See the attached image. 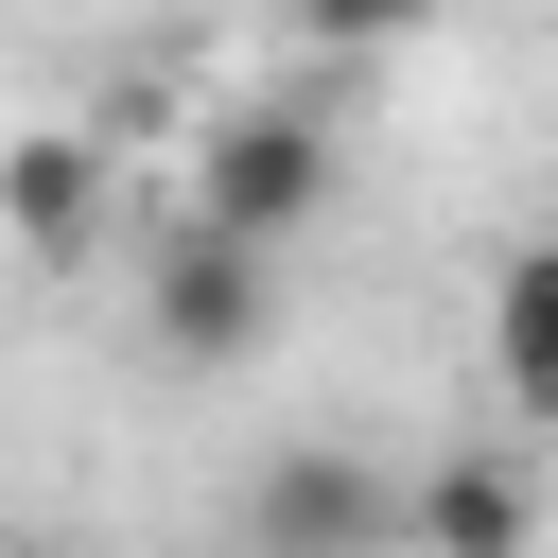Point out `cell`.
I'll list each match as a JSON object with an SVG mask.
<instances>
[{
  "instance_id": "obj_5",
  "label": "cell",
  "mask_w": 558,
  "mask_h": 558,
  "mask_svg": "<svg viewBox=\"0 0 558 558\" xmlns=\"http://www.w3.org/2000/svg\"><path fill=\"white\" fill-rule=\"evenodd\" d=\"M0 227H17L35 262H70V244L105 227V140H87V122H35V140H0Z\"/></svg>"
},
{
  "instance_id": "obj_1",
  "label": "cell",
  "mask_w": 558,
  "mask_h": 558,
  "mask_svg": "<svg viewBox=\"0 0 558 558\" xmlns=\"http://www.w3.org/2000/svg\"><path fill=\"white\" fill-rule=\"evenodd\" d=\"M314 209H331V122H314V105H227V122L192 140V227H209V244L279 262Z\"/></svg>"
},
{
  "instance_id": "obj_6",
  "label": "cell",
  "mask_w": 558,
  "mask_h": 558,
  "mask_svg": "<svg viewBox=\"0 0 558 558\" xmlns=\"http://www.w3.org/2000/svg\"><path fill=\"white\" fill-rule=\"evenodd\" d=\"M488 384H506L523 418H558V209H541V244L488 279Z\"/></svg>"
},
{
  "instance_id": "obj_4",
  "label": "cell",
  "mask_w": 558,
  "mask_h": 558,
  "mask_svg": "<svg viewBox=\"0 0 558 558\" xmlns=\"http://www.w3.org/2000/svg\"><path fill=\"white\" fill-rule=\"evenodd\" d=\"M401 541L418 558H541V471L523 453H436L401 488Z\"/></svg>"
},
{
  "instance_id": "obj_2",
  "label": "cell",
  "mask_w": 558,
  "mask_h": 558,
  "mask_svg": "<svg viewBox=\"0 0 558 558\" xmlns=\"http://www.w3.org/2000/svg\"><path fill=\"white\" fill-rule=\"evenodd\" d=\"M244 541H262V558H401V488H384L366 453L296 436V453H262V488H244Z\"/></svg>"
},
{
  "instance_id": "obj_3",
  "label": "cell",
  "mask_w": 558,
  "mask_h": 558,
  "mask_svg": "<svg viewBox=\"0 0 558 558\" xmlns=\"http://www.w3.org/2000/svg\"><path fill=\"white\" fill-rule=\"evenodd\" d=\"M140 331H157L174 366H244V349L279 331V262H244V244L174 227V244L140 262Z\"/></svg>"
}]
</instances>
